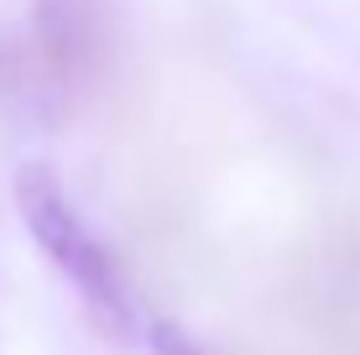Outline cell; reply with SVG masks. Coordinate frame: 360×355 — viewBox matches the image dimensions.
<instances>
[{
    "instance_id": "cell-1",
    "label": "cell",
    "mask_w": 360,
    "mask_h": 355,
    "mask_svg": "<svg viewBox=\"0 0 360 355\" xmlns=\"http://www.w3.org/2000/svg\"><path fill=\"white\" fill-rule=\"evenodd\" d=\"M11 199H16L21 219H27L37 251L79 292V303L94 319V329L110 335V340H131L136 329H141L136 292L126 283V272H120L115 251H110L105 240H94V230L79 219V209L68 204V193L58 188V178L47 173L42 162H21L16 183H11Z\"/></svg>"
},
{
    "instance_id": "cell-2",
    "label": "cell",
    "mask_w": 360,
    "mask_h": 355,
    "mask_svg": "<svg viewBox=\"0 0 360 355\" xmlns=\"http://www.w3.org/2000/svg\"><path fill=\"white\" fill-rule=\"evenodd\" d=\"M27 42L68 115H79L115 79L120 27L110 0H32Z\"/></svg>"
},
{
    "instance_id": "cell-3",
    "label": "cell",
    "mask_w": 360,
    "mask_h": 355,
    "mask_svg": "<svg viewBox=\"0 0 360 355\" xmlns=\"http://www.w3.org/2000/svg\"><path fill=\"white\" fill-rule=\"evenodd\" d=\"M146 345H152V355H209L193 335H183L172 319H152V324H146Z\"/></svg>"
}]
</instances>
